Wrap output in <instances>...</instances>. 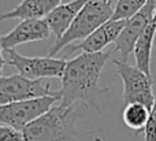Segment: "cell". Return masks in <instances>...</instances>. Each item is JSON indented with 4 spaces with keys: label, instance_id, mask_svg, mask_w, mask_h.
I'll return each instance as SVG.
<instances>
[{
    "label": "cell",
    "instance_id": "obj_1",
    "mask_svg": "<svg viewBox=\"0 0 156 141\" xmlns=\"http://www.w3.org/2000/svg\"><path fill=\"white\" fill-rule=\"evenodd\" d=\"M111 52H82L77 58L67 60L62 76V88L56 92L59 101L65 106H73L82 103L86 107H92L97 112H101L99 100L101 93L107 89H101L99 85L100 76Z\"/></svg>",
    "mask_w": 156,
    "mask_h": 141
},
{
    "label": "cell",
    "instance_id": "obj_2",
    "mask_svg": "<svg viewBox=\"0 0 156 141\" xmlns=\"http://www.w3.org/2000/svg\"><path fill=\"white\" fill-rule=\"evenodd\" d=\"M80 117L76 104L65 106L60 101L27 123L22 129L23 141H73L78 137L76 129Z\"/></svg>",
    "mask_w": 156,
    "mask_h": 141
},
{
    "label": "cell",
    "instance_id": "obj_3",
    "mask_svg": "<svg viewBox=\"0 0 156 141\" xmlns=\"http://www.w3.org/2000/svg\"><path fill=\"white\" fill-rule=\"evenodd\" d=\"M112 3L114 2H103V0H89L85 5L80 10L74 21L66 30V33L56 40V43L49 48L48 56L54 58L58 52H60L67 45L82 41L88 37L90 33H93L97 27L103 23L110 21L112 16Z\"/></svg>",
    "mask_w": 156,
    "mask_h": 141
},
{
    "label": "cell",
    "instance_id": "obj_4",
    "mask_svg": "<svg viewBox=\"0 0 156 141\" xmlns=\"http://www.w3.org/2000/svg\"><path fill=\"white\" fill-rule=\"evenodd\" d=\"M3 55L7 65L12 66L18 74L29 79L62 78L67 63L65 59H56L51 56H25L14 48L3 49Z\"/></svg>",
    "mask_w": 156,
    "mask_h": 141
},
{
    "label": "cell",
    "instance_id": "obj_5",
    "mask_svg": "<svg viewBox=\"0 0 156 141\" xmlns=\"http://www.w3.org/2000/svg\"><path fill=\"white\" fill-rule=\"evenodd\" d=\"M112 63L115 65L116 74L121 77L123 84V103H140L151 111L155 100L152 92V77L147 76L137 66H132L123 60L115 59Z\"/></svg>",
    "mask_w": 156,
    "mask_h": 141
},
{
    "label": "cell",
    "instance_id": "obj_6",
    "mask_svg": "<svg viewBox=\"0 0 156 141\" xmlns=\"http://www.w3.org/2000/svg\"><path fill=\"white\" fill-rule=\"evenodd\" d=\"M56 101H59V96L55 92V95L52 96L2 104L0 106V125L11 126L22 132V129L27 123H30L41 114L48 111L52 104H55Z\"/></svg>",
    "mask_w": 156,
    "mask_h": 141
},
{
    "label": "cell",
    "instance_id": "obj_7",
    "mask_svg": "<svg viewBox=\"0 0 156 141\" xmlns=\"http://www.w3.org/2000/svg\"><path fill=\"white\" fill-rule=\"evenodd\" d=\"M52 95L55 92L49 89V82L44 84L41 79H29L21 74L0 76V106Z\"/></svg>",
    "mask_w": 156,
    "mask_h": 141
},
{
    "label": "cell",
    "instance_id": "obj_8",
    "mask_svg": "<svg viewBox=\"0 0 156 141\" xmlns=\"http://www.w3.org/2000/svg\"><path fill=\"white\" fill-rule=\"evenodd\" d=\"M152 18H154V10L144 5L140 12L133 15L132 18L126 19L123 29L121 30L119 36L115 40V51L121 54V60L127 62L129 56L133 54L136 41L138 40L144 29L152 22Z\"/></svg>",
    "mask_w": 156,
    "mask_h": 141
},
{
    "label": "cell",
    "instance_id": "obj_9",
    "mask_svg": "<svg viewBox=\"0 0 156 141\" xmlns=\"http://www.w3.org/2000/svg\"><path fill=\"white\" fill-rule=\"evenodd\" d=\"M51 30L44 18L22 19L10 33L2 36L3 48H15L21 44L43 41L49 37Z\"/></svg>",
    "mask_w": 156,
    "mask_h": 141
},
{
    "label": "cell",
    "instance_id": "obj_10",
    "mask_svg": "<svg viewBox=\"0 0 156 141\" xmlns=\"http://www.w3.org/2000/svg\"><path fill=\"white\" fill-rule=\"evenodd\" d=\"M126 21H107L105 23H103L100 27H97L93 33L88 36L85 40L80 41L78 44H70L66 47V49H69L67 54H73L76 51H82L88 52V54H94V52H101L108 44L115 43L116 37L119 36L121 30L123 29Z\"/></svg>",
    "mask_w": 156,
    "mask_h": 141
},
{
    "label": "cell",
    "instance_id": "obj_11",
    "mask_svg": "<svg viewBox=\"0 0 156 141\" xmlns=\"http://www.w3.org/2000/svg\"><path fill=\"white\" fill-rule=\"evenodd\" d=\"M88 2L89 0H71L65 4H59L44 18L49 30L55 34L56 40H59L65 34L71 22L77 16V14L80 12V10Z\"/></svg>",
    "mask_w": 156,
    "mask_h": 141
},
{
    "label": "cell",
    "instance_id": "obj_12",
    "mask_svg": "<svg viewBox=\"0 0 156 141\" xmlns=\"http://www.w3.org/2000/svg\"><path fill=\"white\" fill-rule=\"evenodd\" d=\"M62 0H22L15 8L4 14H0V21L7 19H32L45 18Z\"/></svg>",
    "mask_w": 156,
    "mask_h": 141
},
{
    "label": "cell",
    "instance_id": "obj_13",
    "mask_svg": "<svg viewBox=\"0 0 156 141\" xmlns=\"http://www.w3.org/2000/svg\"><path fill=\"white\" fill-rule=\"evenodd\" d=\"M156 36V23L154 21L144 29L138 40L136 41L134 49V59L136 66L141 71L151 77V60H152V48H154V41Z\"/></svg>",
    "mask_w": 156,
    "mask_h": 141
},
{
    "label": "cell",
    "instance_id": "obj_14",
    "mask_svg": "<svg viewBox=\"0 0 156 141\" xmlns=\"http://www.w3.org/2000/svg\"><path fill=\"white\" fill-rule=\"evenodd\" d=\"M149 118H151V111L144 104L140 103L126 104L123 112H122V119H123L125 125L129 129L134 130L136 133H141L145 129Z\"/></svg>",
    "mask_w": 156,
    "mask_h": 141
},
{
    "label": "cell",
    "instance_id": "obj_15",
    "mask_svg": "<svg viewBox=\"0 0 156 141\" xmlns=\"http://www.w3.org/2000/svg\"><path fill=\"white\" fill-rule=\"evenodd\" d=\"M147 0H116L112 11V21H126L143 10Z\"/></svg>",
    "mask_w": 156,
    "mask_h": 141
},
{
    "label": "cell",
    "instance_id": "obj_16",
    "mask_svg": "<svg viewBox=\"0 0 156 141\" xmlns=\"http://www.w3.org/2000/svg\"><path fill=\"white\" fill-rule=\"evenodd\" d=\"M0 141H23L22 133L11 126L0 125Z\"/></svg>",
    "mask_w": 156,
    "mask_h": 141
},
{
    "label": "cell",
    "instance_id": "obj_17",
    "mask_svg": "<svg viewBox=\"0 0 156 141\" xmlns=\"http://www.w3.org/2000/svg\"><path fill=\"white\" fill-rule=\"evenodd\" d=\"M143 133H144V141H156V121L149 118Z\"/></svg>",
    "mask_w": 156,
    "mask_h": 141
},
{
    "label": "cell",
    "instance_id": "obj_18",
    "mask_svg": "<svg viewBox=\"0 0 156 141\" xmlns=\"http://www.w3.org/2000/svg\"><path fill=\"white\" fill-rule=\"evenodd\" d=\"M3 44H2V37H0V76H2V71H3V67L5 65V60H4V55H3Z\"/></svg>",
    "mask_w": 156,
    "mask_h": 141
},
{
    "label": "cell",
    "instance_id": "obj_19",
    "mask_svg": "<svg viewBox=\"0 0 156 141\" xmlns=\"http://www.w3.org/2000/svg\"><path fill=\"white\" fill-rule=\"evenodd\" d=\"M151 118L154 121H156V97L154 100V106H152V108H151Z\"/></svg>",
    "mask_w": 156,
    "mask_h": 141
},
{
    "label": "cell",
    "instance_id": "obj_20",
    "mask_svg": "<svg viewBox=\"0 0 156 141\" xmlns=\"http://www.w3.org/2000/svg\"><path fill=\"white\" fill-rule=\"evenodd\" d=\"M145 5H147V7H149L151 10L155 11V8H156V0H147Z\"/></svg>",
    "mask_w": 156,
    "mask_h": 141
},
{
    "label": "cell",
    "instance_id": "obj_21",
    "mask_svg": "<svg viewBox=\"0 0 156 141\" xmlns=\"http://www.w3.org/2000/svg\"><path fill=\"white\" fill-rule=\"evenodd\" d=\"M152 21L156 23V8H155V11H154V18H152Z\"/></svg>",
    "mask_w": 156,
    "mask_h": 141
},
{
    "label": "cell",
    "instance_id": "obj_22",
    "mask_svg": "<svg viewBox=\"0 0 156 141\" xmlns=\"http://www.w3.org/2000/svg\"><path fill=\"white\" fill-rule=\"evenodd\" d=\"M103 2H114V0H103Z\"/></svg>",
    "mask_w": 156,
    "mask_h": 141
}]
</instances>
